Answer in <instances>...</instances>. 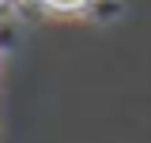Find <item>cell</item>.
Listing matches in <instances>:
<instances>
[{"mask_svg": "<svg viewBox=\"0 0 151 143\" xmlns=\"http://www.w3.org/2000/svg\"><path fill=\"white\" fill-rule=\"evenodd\" d=\"M42 4L53 11H87L91 8V0H42Z\"/></svg>", "mask_w": 151, "mask_h": 143, "instance_id": "1", "label": "cell"}]
</instances>
